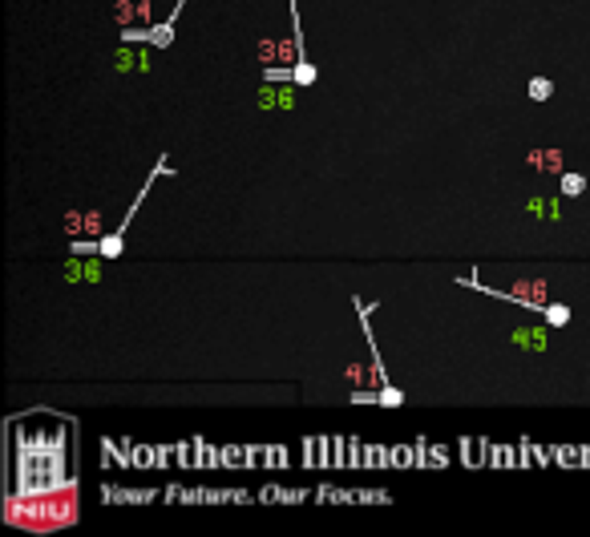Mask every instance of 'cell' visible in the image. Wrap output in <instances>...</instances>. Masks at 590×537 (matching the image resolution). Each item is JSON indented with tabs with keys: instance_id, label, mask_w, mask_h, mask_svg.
<instances>
[{
	"instance_id": "ba28073f",
	"label": "cell",
	"mask_w": 590,
	"mask_h": 537,
	"mask_svg": "<svg viewBox=\"0 0 590 537\" xmlns=\"http://www.w3.org/2000/svg\"><path fill=\"white\" fill-rule=\"evenodd\" d=\"M514 344L542 351V348H546V331H538V327H517V331H514Z\"/></svg>"
},
{
	"instance_id": "6da1fadb",
	"label": "cell",
	"mask_w": 590,
	"mask_h": 537,
	"mask_svg": "<svg viewBox=\"0 0 590 537\" xmlns=\"http://www.w3.org/2000/svg\"><path fill=\"white\" fill-rule=\"evenodd\" d=\"M69 457H65V428H13L9 440V497H41L65 485ZM73 485V481H69Z\"/></svg>"
},
{
	"instance_id": "8992f818",
	"label": "cell",
	"mask_w": 590,
	"mask_h": 537,
	"mask_svg": "<svg viewBox=\"0 0 590 537\" xmlns=\"http://www.w3.org/2000/svg\"><path fill=\"white\" fill-rule=\"evenodd\" d=\"M570 307H566V303H546V307H542V319H546V327H566L570 324Z\"/></svg>"
},
{
	"instance_id": "52a82bcc",
	"label": "cell",
	"mask_w": 590,
	"mask_h": 537,
	"mask_svg": "<svg viewBox=\"0 0 590 537\" xmlns=\"http://www.w3.org/2000/svg\"><path fill=\"white\" fill-rule=\"evenodd\" d=\"M562 198H578L582 190H586V174H578V170H562Z\"/></svg>"
},
{
	"instance_id": "5b68a950",
	"label": "cell",
	"mask_w": 590,
	"mask_h": 537,
	"mask_svg": "<svg viewBox=\"0 0 590 537\" xmlns=\"http://www.w3.org/2000/svg\"><path fill=\"white\" fill-rule=\"evenodd\" d=\"M182 9H186V0H178L174 9H170V16H166L162 25H154L150 28V45H158V49H166L170 41H174V25H178V16H182Z\"/></svg>"
},
{
	"instance_id": "30bf717a",
	"label": "cell",
	"mask_w": 590,
	"mask_h": 537,
	"mask_svg": "<svg viewBox=\"0 0 590 537\" xmlns=\"http://www.w3.org/2000/svg\"><path fill=\"white\" fill-rule=\"evenodd\" d=\"M376 404H384V408H401V404H404V392H401L396 384H384V388H380V400H376Z\"/></svg>"
},
{
	"instance_id": "7a4b0ae2",
	"label": "cell",
	"mask_w": 590,
	"mask_h": 537,
	"mask_svg": "<svg viewBox=\"0 0 590 537\" xmlns=\"http://www.w3.org/2000/svg\"><path fill=\"white\" fill-rule=\"evenodd\" d=\"M166 174H174V170H170V162H166V154H162V158L154 162L150 178L142 182L138 198L130 202V211H126V218H122V226H117L113 235H105V238H73V255H98V259H117V255H122V247H126L130 223H134V214H138V206H142V202H146V198H150L154 182H158V178H166Z\"/></svg>"
},
{
	"instance_id": "8fae6325",
	"label": "cell",
	"mask_w": 590,
	"mask_h": 537,
	"mask_svg": "<svg viewBox=\"0 0 590 537\" xmlns=\"http://www.w3.org/2000/svg\"><path fill=\"white\" fill-rule=\"evenodd\" d=\"M69 279H98V262H69V271H65Z\"/></svg>"
},
{
	"instance_id": "9c48e42d",
	"label": "cell",
	"mask_w": 590,
	"mask_h": 537,
	"mask_svg": "<svg viewBox=\"0 0 590 537\" xmlns=\"http://www.w3.org/2000/svg\"><path fill=\"white\" fill-rule=\"evenodd\" d=\"M526 93H530V101H550L554 97V81L550 77H530V85H526Z\"/></svg>"
},
{
	"instance_id": "3957f363",
	"label": "cell",
	"mask_w": 590,
	"mask_h": 537,
	"mask_svg": "<svg viewBox=\"0 0 590 537\" xmlns=\"http://www.w3.org/2000/svg\"><path fill=\"white\" fill-rule=\"evenodd\" d=\"M291 4V49H295V85L307 89L315 85V65L307 61V49H303V25H300V9H295V0H288Z\"/></svg>"
},
{
	"instance_id": "277c9868",
	"label": "cell",
	"mask_w": 590,
	"mask_h": 537,
	"mask_svg": "<svg viewBox=\"0 0 590 537\" xmlns=\"http://www.w3.org/2000/svg\"><path fill=\"white\" fill-rule=\"evenodd\" d=\"M295 81H279V89H275V81H263V89H259V105L263 110H291L295 105Z\"/></svg>"
}]
</instances>
